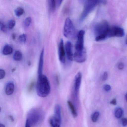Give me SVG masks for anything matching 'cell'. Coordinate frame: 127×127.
Returning <instances> with one entry per match:
<instances>
[{
  "instance_id": "cell-5",
  "label": "cell",
  "mask_w": 127,
  "mask_h": 127,
  "mask_svg": "<svg viewBox=\"0 0 127 127\" xmlns=\"http://www.w3.org/2000/svg\"><path fill=\"white\" fill-rule=\"evenodd\" d=\"M98 5V0H90L86 1L84 6V10L80 17V20L83 21Z\"/></svg>"
},
{
  "instance_id": "cell-31",
  "label": "cell",
  "mask_w": 127,
  "mask_h": 127,
  "mask_svg": "<svg viewBox=\"0 0 127 127\" xmlns=\"http://www.w3.org/2000/svg\"><path fill=\"white\" fill-rule=\"evenodd\" d=\"M34 82H32L30 84V85L29 86V88H28V91L29 92L32 91V89L34 88Z\"/></svg>"
},
{
  "instance_id": "cell-13",
  "label": "cell",
  "mask_w": 127,
  "mask_h": 127,
  "mask_svg": "<svg viewBox=\"0 0 127 127\" xmlns=\"http://www.w3.org/2000/svg\"><path fill=\"white\" fill-rule=\"evenodd\" d=\"M15 90V85L12 82H9L6 84L5 88V93L7 95H11L14 93Z\"/></svg>"
},
{
  "instance_id": "cell-14",
  "label": "cell",
  "mask_w": 127,
  "mask_h": 127,
  "mask_svg": "<svg viewBox=\"0 0 127 127\" xmlns=\"http://www.w3.org/2000/svg\"><path fill=\"white\" fill-rule=\"evenodd\" d=\"M49 123L51 127H61V122L54 116L52 117L49 120Z\"/></svg>"
},
{
  "instance_id": "cell-35",
  "label": "cell",
  "mask_w": 127,
  "mask_h": 127,
  "mask_svg": "<svg viewBox=\"0 0 127 127\" xmlns=\"http://www.w3.org/2000/svg\"><path fill=\"white\" fill-rule=\"evenodd\" d=\"M62 2V0H57V1H56V8H58V7H59L61 5Z\"/></svg>"
},
{
  "instance_id": "cell-28",
  "label": "cell",
  "mask_w": 127,
  "mask_h": 127,
  "mask_svg": "<svg viewBox=\"0 0 127 127\" xmlns=\"http://www.w3.org/2000/svg\"><path fill=\"white\" fill-rule=\"evenodd\" d=\"M104 90L106 91H108L110 90L111 89V87L109 85H105L103 87Z\"/></svg>"
},
{
  "instance_id": "cell-15",
  "label": "cell",
  "mask_w": 127,
  "mask_h": 127,
  "mask_svg": "<svg viewBox=\"0 0 127 127\" xmlns=\"http://www.w3.org/2000/svg\"><path fill=\"white\" fill-rule=\"evenodd\" d=\"M54 113H55V114H54L55 115L54 116L57 119L59 120L60 122H61V108L59 105L56 104L55 106Z\"/></svg>"
},
{
  "instance_id": "cell-3",
  "label": "cell",
  "mask_w": 127,
  "mask_h": 127,
  "mask_svg": "<svg viewBox=\"0 0 127 127\" xmlns=\"http://www.w3.org/2000/svg\"><path fill=\"white\" fill-rule=\"evenodd\" d=\"M43 115V111L41 109L38 108H32L28 113L27 119L29 120L31 126H35L41 121Z\"/></svg>"
},
{
  "instance_id": "cell-19",
  "label": "cell",
  "mask_w": 127,
  "mask_h": 127,
  "mask_svg": "<svg viewBox=\"0 0 127 127\" xmlns=\"http://www.w3.org/2000/svg\"><path fill=\"white\" fill-rule=\"evenodd\" d=\"M13 58L15 61H20L23 58L22 53L20 51H16L14 54Z\"/></svg>"
},
{
  "instance_id": "cell-11",
  "label": "cell",
  "mask_w": 127,
  "mask_h": 127,
  "mask_svg": "<svg viewBox=\"0 0 127 127\" xmlns=\"http://www.w3.org/2000/svg\"><path fill=\"white\" fill-rule=\"evenodd\" d=\"M72 48V44L71 42L67 41L65 44V52L67 57L70 61H72L73 60L74 54L73 53Z\"/></svg>"
},
{
  "instance_id": "cell-1",
  "label": "cell",
  "mask_w": 127,
  "mask_h": 127,
  "mask_svg": "<svg viewBox=\"0 0 127 127\" xmlns=\"http://www.w3.org/2000/svg\"><path fill=\"white\" fill-rule=\"evenodd\" d=\"M51 87L48 79L46 76H38L36 85V92L38 96L46 97L50 92Z\"/></svg>"
},
{
  "instance_id": "cell-10",
  "label": "cell",
  "mask_w": 127,
  "mask_h": 127,
  "mask_svg": "<svg viewBox=\"0 0 127 127\" xmlns=\"http://www.w3.org/2000/svg\"><path fill=\"white\" fill-rule=\"evenodd\" d=\"M82 75L81 72L78 73L75 78L74 80V88L75 94L77 95L79 91V88L81 83Z\"/></svg>"
},
{
  "instance_id": "cell-29",
  "label": "cell",
  "mask_w": 127,
  "mask_h": 127,
  "mask_svg": "<svg viewBox=\"0 0 127 127\" xmlns=\"http://www.w3.org/2000/svg\"><path fill=\"white\" fill-rule=\"evenodd\" d=\"M108 78V73L107 72H105L103 73L102 75V79L103 81H105L107 80Z\"/></svg>"
},
{
  "instance_id": "cell-40",
  "label": "cell",
  "mask_w": 127,
  "mask_h": 127,
  "mask_svg": "<svg viewBox=\"0 0 127 127\" xmlns=\"http://www.w3.org/2000/svg\"><path fill=\"white\" fill-rule=\"evenodd\" d=\"M126 44H127V41H126Z\"/></svg>"
},
{
  "instance_id": "cell-12",
  "label": "cell",
  "mask_w": 127,
  "mask_h": 127,
  "mask_svg": "<svg viewBox=\"0 0 127 127\" xmlns=\"http://www.w3.org/2000/svg\"><path fill=\"white\" fill-rule=\"evenodd\" d=\"M44 49H42L40 55L39 59V64H38V76L43 75V68L44 64Z\"/></svg>"
},
{
  "instance_id": "cell-4",
  "label": "cell",
  "mask_w": 127,
  "mask_h": 127,
  "mask_svg": "<svg viewBox=\"0 0 127 127\" xmlns=\"http://www.w3.org/2000/svg\"><path fill=\"white\" fill-rule=\"evenodd\" d=\"M63 33L64 37L68 38H73L76 35V31L74 25L70 18L66 19L64 26Z\"/></svg>"
},
{
  "instance_id": "cell-27",
  "label": "cell",
  "mask_w": 127,
  "mask_h": 127,
  "mask_svg": "<svg viewBox=\"0 0 127 127\" xmlns=\"http://www.w3.org/2000/svg\"><path fill=\"white\" fill-rule=\"evenodd\" d=\"M0 29L3 32H6L7 31V27L4 23H1Z\"/></svg>"
},
{
  "instance_id": "cell-21",
  "label": "cell",
  "mask_w": 127,
  "mask_h": 127,
  "mask_svg": "<svg viewBox=\"0 0 127 127\" xmlns=\"http://www.w3.org/2000/svg\"><path fill=\"white\" fill-rule=\"evenodd\" d=\"M24 10L21 7H18L15 10V15L18 17L21 16L24 13Z\"/></svg>"
},
{
  "instance_id": "cell-8",
  "label": "cell",
  "mask_w": 127,
  "mask_h": 127,
  "mask_svg": "<svg viewBox=\"0 0 127 127\" xmlns=\"http://www.w3.org/2000/svg\"><path fill=\"white\" fill-rule=\"evenodd\" d=\"M87 59V53L85 49L81 51H76L73 56V60L78 63H83Z\"/></svg>"
},
{
  "instance_id": "cell-37",
  "label": "cell",
  "mask_w": 127,
  "mask_h": 127,
  "mask_svg": "<svg viewBox=\"0 0 127 127\" xmlns=\"http://www.w3.org/2000/svg\"><path fill=\"white\" fill-rule=\"evenodd\" d=\"M9 119H10V120H11L12 121H14V118H13V116H9Z\"/></svg>"
},
{
  "instance_id": "cell-23",
  "label": "cell",
  "mask_w": 127,
  "mask_h": 127,
  "mask_svg": "<svg viewBox=\"0 0 127 127\" xmlns=\"http://www.w3.org/2000/svg\"><path fill=\"white\" fill-rule=\"evenodd\" d=\"M32 18L30 17L27 18L24 21V26L25 27H28L30 26L32 23Z\"/></svg>"
},
{
  "instance_id": "cell-32",
  "label": "cell",
  "mask_w": 127,
  "mask_h": 127,
  "mask_svg": "<svg viewBox=\"0 0 127 127\" xmlns=\"http://www.w3.org/2000/svg\"><path fill=\"white\" fill-rule=\"evenodd\" d=\"M118 69L119 70H122L124 67V64L123 63H120L118 64Z\"/></svg>"
},
{
  "instance_id": "cell-9",
  "label": "cell",
  "mask_w": 127,
  "mask_h": 127,
  "mask_svg": "<svg viewBox=\"0 0 127 127\" xmlns=\"http://www.w3.org/2000/svg\"><path fill=\"white\" fill-rule=\"evenodd\" d=\"M66 52L65 47L64 45V40L61 39L59 43V56L60 61L62 63H65Z\"/></svg>"
},
{
  "instance_id": "cell-6",
  "label": "cell",
  "mask_w": 127,
  "mask_h": 127,
  "mask_svg": "<svg viewBox=\"0 0 127 127\" xmlns=\"http://www.w3.org/2000/svg\"><path fill=\"white\" fill-rule=\"evenodd\" d=\"M125 35L124 30L119 27H110L108 32L107 37H122Z\"/></svg>"
},
{
  "instance_id": "cell-22",
  "label": "cell",
  "mask_w": 127,
  "mask_h": 127,
  "mask_svg": "<svg viewBox=\"0 0 127 127\" xmlns=\"http://www.w3.org/2000/svg\"><path fill=\"white\" fill-rule=\"evenodd\" d=\"M99 116V112L95 111L94 112L91 116V120L93 122H96L97 121Z\"/></svg>"
},
{
  "instance_id": "cell-18",
  "label": "cell",
  "mask_w": 127,
  "mask_h": 127,
  "mask_svg": "<svg viewBox=\"0 0 127 127\" xmlns=\"http://www.w3.org/2000/svg\"><path fill=\"white\" fill-rule=\"evenodd\" d=\"M48 6L50 11L52 12H53L55 10L56 8V3L55 0H48Z\"/></svg>"
},
{
  "instance_id": "cell-33",
  "label": "cell",
  "mask_w": 127,
  "mask_h": 127,
  "mask_svg": "<svg viewBox=\"0 0 127 127\" xmlns=\"http://www.w3.org/2000/svg\"><path fill=\"white\" fill-rule=\"evenodd\" d=\"M107 3V1L105 0H98V5H105Z\"/></svg>"
},
{
  "instance_id": "cell-25",
  "label": "cell",
  "mask_w": 127,
  "mask_h": 127,
  "mask_svg": "<svg viewBox=\"0 0 127 127\" xmlns=\"http://www.w3.org/2000/svg\"><path fill=\"white\" fill-rule=\"evenodd\" d=\"M15 24H16V22L14 20H11L9 22L8 25L9 29H13L15 26Z\"/></svg>"
},
{
  "instance_id": "cell-16",
  "label": "cell",
  "mask_w": 127,
  "mask_h": 127,
  "mask_svg": "<svg viewBox=\"0 0 127 127\" xmlns=\"http://www.w3.org/2000/svg\"><path fill=\"white\" fill-rule=\"evenodd\" d=\"M67 104L73 116V117L75 118L78 116V113H77V111H76L75 108L74 107V105L72 103V102L70 101L69 100L67 101Z\"/></svg>"
},
{
  "instance_id": "cell-20",
  "label": "cell",
  "mask_w": 127,
  "mask_h": 127,
  "mask_svg": "<svg viewBox=\"0 0 127 127\" xmlns=\"http://www.w3.org/2000/svg\"><path fill=\"white\" fill-rule=\"evenodd\" d=\"M123 110L121 108H117L115 110L114 115L117 119H120L122 117L123 114Z\"/></svg>"
},
{
  "instance_id": "cell-7",
  "label": "cell",
  "mask_w": 127,
  "mask_h": 127,
  "mask_svg": "<svg viewBox=\"0 0 127 127\" xmlns=\"http://www.w3.org/2000/svg\"><path fill=\"white\" fill-rule=\"evenodd\" d=\"M85 32L84 30H80L77 34V40L75 44L76 51H81L84 50V37Z\"/></svg>"
},
{
  "instance_id": "cell-2",
  "label": "cell",
  "mask_w": 127,
  "mask_h": 127,
  "mask_svg": "<svg viewBox=\"0 0 127 127\" xmlns=\"http://www.w3.org/2000/svg\"><path fill=\"white\" fill-rule=\"evenodd\" d=\"M110 28L106 21H101L97 24L94 28L96 41H101L107 38L108 32Z\"/></svg>"
},
{
  "instance_id": "cell-24",
  "label": "cell",
  "mask_w": 127,
  "mask_h": 127,
  "mask_svg": "<svg viewBox=\"0 0 127 127\" xmlns=\"http://www.w3.org/2000/svg\"><path fill=\"white\" fill-rule=\"evenodd\" d=\"M27 39V35L26 34H22L19 36L18 40L21 43H24L26 42Z\"/></svg>"
},
{
  "instance_id": "cell-34",
  "label": "cell",
  "mask_w": 127,
  "mask_h": 127,
  "mask_svg": "<svg viewBox=\"0 0 127 127\" xmlns=\"http://www.w3.org/2000/svg\"><path fill=\"white\" fill-rule=\"evenodd\" d=\"M110 103L111 104L113 105H116L117 104V100L116 98L113 99L111 101Z\"/></svg>"
},
{
  "instance_id": "cell-39",
  "label": "cell",
  "mask_w": 127,
  "mask_h": 127,
  "mask_svg": "<svg viewBox=\"0 0 127 127\" xmlns=\"http://www.w3.org/2000/svg\"><path fill=\"white\" fill-rule=\"evenodd\" d=\"M125 98H126V101L127 102V93L126 94V95Z\"/></svg>"
},
{
  "instance_id": "cell-17",
  "label": "cell",
  "mask_w": 127,
  "mask_h": 127,
  "mask_svg": "<svg viewBox=\"0 0 127 127\" xmlns=\"http://www.w3.org/2000/svg\"><path fill=\"white\" fill-rule=\"evenodd\" d=\"M13 49L10 45L6 44L5 45L3 49L2 53L5 55H11L13 52Z\"/></svg>"
},
{
  "instance_id": "cell-30",
  "label": "cell",
  "mask_w": 127,
  "mask_h": 127,
  "mask_svg": "<svg viewBox=\"0 0 127 127\" xmlns=\"http://www.w3.org/2000/svg\"><path fill=\"white\" fill-rule=\"evenodd\" d=\"M122 124L123 126L124 127L127 126V118H123L122 119Z\"/></svg>"
},
{
  "instance_id": "cell-26",
  "label": "cell",
  "mask_w": 127,
  "mask_h": 127,
  "mask_svg": "<svg viewBox=\"0 0 127 127\" xmlns=\"http://www.w3.org/2000/svg\"><path fill=\"white\" fill-rule=\"evenodd\" d=\"M6 73L5 70L2 69H0V79H2L5 78Z\"/></svg>"
},
{
  "instance_id": "cell-36",
  "label": "cell",
  "mask_w": 127,
  "mask_h": 127,
  "mask_svg": "<svg viewBox=\"0 0 127 127\" xmlns=\"http://www.w3.org/2000/svg\"><path fill=\"white\" fill-rule=\"evenodd\" d=\"M25 127H31V124L30 123L29 120L27 119L26 121V126Z\"/></svg>"
},
{
  "instance_id": "cell-38",
  "label": "cell",
  "mask_w": 127,
  "mask_h": 127,
  "mask_svg": "<svg viewBox=\"0 0 127 127\" xmlns=\"http://www.w3.org/2000/svg\"><path fill=\"white\" fill-rule=\"evenodd\" d=\"M0 127H6L2 123L0 124Z\"/></svg>"
}]
</instances>
